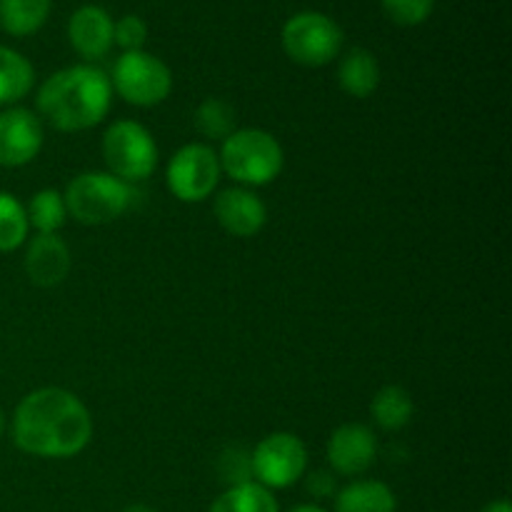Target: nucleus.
<instances>
[{
	"mask_svg": "<svg viewBox=\"0 0 512 512\" xmlns=\"http://www.w3.org/2000/svg\"><path fill=\"white\" fill-rule=\"evenodd\" d=\"M45 130L38 113L28 108L0 110V165L3 168H23L33 163L43 150Z\"/></svg>",
	"mask_w": 512,
	"mask_h": 512,
	"instance_id": "9b49d317",
	"label": "nucleus"
},
{
	"mask_svg": "<svg viewBox=\"0 0 512 512\" xmlns=\"http://www.w3.org/2000/svg\"><path fill=\"white\" fill-rule=\"evenodd\" d=\"M3 433H5V415L3 410H0V438H3Z\"/></svg>",
	"mask_w": 512,
	"mask_h": 512,
	"instance_id": "7c9ffc66",
	"label": "nucleus"
},
{
	"mask_svg": "<svg viewBox=\"0 0 512 512\" xmlns=\"http://www.w3.org/2000/svg\"><path fill=\"white\" fill-rule=\"evenodd\" d=\"M288 512H330V510H325L323 505L303 503V505H295V508H293V510H288Z\"/></svg>",
	"mask_w": 512,
	"mask_h": 512,
	"instance_id": "c85d7f7f",
	"label": "nucleus"
},
{
	"mask_svg": "<svg viewBox=\"0 0 512 512\" xmlns=\"http://www.w3.org/2000/svg\"><path fill=\"white\" fill-rule=\"evenodd\" d=\"M35 85L33 63L18 50L0 45V108H13Z\"/></svg>",
	"mask_w": 512,
	"mask_h": 512,
	"instance_id": "f3484780",
	"label": "nucleus"
},
{
	"mask_svg": "<svg viewBox=\"0 0 512 512\" xmlns=\"http://www.w3.org/2000/svg\"><path fill=\"white\" fill-rule=\"evenodd\" d=\"M13 443L20 453L68 460L83 453L95 433L88 405L65 388H38L13 413Z\"/></svg>",
	"mask_w": 512,
	"mask_h": 512,
	"instance_id": "f257e3e1",
	"label": "nucleus"
},
{
	"mask_svg": "<svg viewBox=\"0 0 512 512\" xmlns=\"http://www.w3.org/2000/svg\"><path fill=\"white\" fill-rule=\"evenodd\" d=\"M120 512H158V510L150 508V505H145V503H133V505H128V508H123Z\"/></svg>",
	"mask_w": 512,
	"mask_h": 512,
	"instance_id": "c756f323",
	"label": "nucleus"
},
{
	"mask_svg": "<svg viewBox=\"0 0 512 512\" xmlns=\"http://www.w3.org/2000/svg\"><path fill=\"white\" fill-rule=\"evenodd\" d=\"M30 238L25 205L13 193H0V253L23 248Z\"/></svg>",
	"mask_w": 512,
	"mask_h": 512,
	"instance_id": "5701e85b",
	"label": "nucleus"
},
{
	"mask_svg": "<svg viewBox=\"0 0 512 512\" xmlns=\"http://www.w3.org/2000/svg\"><path fill=\"white\" fill-rule=\"evenodd\" d=\"M480 512H512V505L508 503V500H493V503L485 505Z\"/></svg>",
	"mask_w": 512,
	"mask_h": 512,
	"instance_id": "cd10ccee",
	"label": "nucleus"
},
{
	"mask_svg": "<svg viewBox=\"0 0 512 512\" xmlns=\"http://www.w3.org/2000/svg\"><path fill=\"white\" fill-rule=\"evenodd\" d=\"M25 215H28V223L35 233H60V228H63L65 220H68V208H65L63 193L55 188L38 190V193L30 198V203L25 205Z\"/></svg>",
	"mask_w": 512,
	"mask_h": 512,
	"instance_id": "4be33fe9",
	"label": "nucleus"
},
{
	"mask_svg": "<svg viewBox=\"0 0 512 512\" xmlns=\"http://www.w3.org/2000/svg\"><path fill=\"white\" fill-rule=\"evenodd\" d=\"M195 130L205 138V143H223L225 138L238 130V113L223 98H205L193 113Z\"/></svg>",
	"mask_w": 512,
	"mask_h": 512,
	"instance_id": "aec40b11",
	"label": "nucleus"
},
{
	"mask_svg": "<svg viewBox=\"0 0 512 512\" xmlns=\"http://www.w3.org/2000/svg\"><path fill=\"white\" fill-rule=\"evenodd\" d=\"M335 512H398V498L383 480H353L335 493Z\"/></svg>",
	"mask_w": 512,
	"mask_h": 512,
	"instance_id": "dca6fc26",
	"label": "nucleus"
},
{
	"mask_svg": "<svg viewBox=\"0 0 512 512\" xmlns=\"http://www.w3.org/2000/svg\"><path fill=\"white\" fill-rule=\"evenodd\" d=\"M415 415L413 395L403 385H385L375 393L370 403V418L385 433H398L405 425H410Z\"/></svg>",
	"mask_w": 512,
	"mask_h": 512,
	"instance_id": "a211bd4d",
	"label": "nucleus"
},
{
	"mask_svg": "<svg viewBox=\"0 0 512 512\" xmlns=\"http://www.w3.org/2000/svg\"><path fill=\"white\" fill-rule=\"evenodd\" d=\"M208 512H280V505L275 500L273 490L263 488L253 480V483L225 488L213 500Z\"/></svg>",
	"mask_w": 512,
	"mask_h": 512,
	"instance_id": "412c9836",
	"label": "nucleus"
},
{
	"mask_svg": "<svg viewBox=\"0 0 512 512\" xmlns=\"http://www.w3.org/2000/svg\"><path fill=\"white\" fill-rule=\"evenodd\" d=\"M53 0H0V28L13 38L38 33L48 20Z\"/></svg>",
	"mask_w": 512,
	"mask_h": 512,
	"instance_id": "6ab92c4d",
	"label": "nucleus"
},
{
	"mask_svg": "<svg viewBox=\"0 0 512 512\" xmlns=\"http://www.w3.org/2000/svg\"><path fill=\"white\" fill-rule=\"evenodd\" d=\"M108 78L113 93H118L125 103L135 108H155L165 103L173 90V73L168 65L158 55L145 53V50L120 55Z\"/></svg>",
	"mask_w": 512,
	"mask_h": 512,
	"instance_id": "0eeeda50",
	"label": "nucleus"
},
{
	"mask_svg": "<svg viewBox=\"0 0 512 512\" xmlns=\"http://www.w3.org/2000/svg\"><path fill=\"white\" fill-rule=\"evenodd\" d=\"M113 43L123 48V53L143 50L148 43V23L140 15H123L113 23Z\"/></svg>",
	"mask_w": 512,
	"mask_h": 512,
	"instance_id": "a878e982",
	"label": "nucleus"
},
{
	"mask_svg": "<svg viewBox=\"0 0 512 512\" xmlns=\"http://www.w3.org/2000/svg\"><path fill=\"white\" fill-rule=\"evenodd\" d=\"M103 160L108 165V173L125 183H143L158 168V143L153 133L138 120H115L105 128Z\"/></svg>",
	"mask_w": 512,
	"mask_h": 512,
	"instance_id": "39448f33",
	"label": "nucleus"
},
{
	"mask_svg": "<svg viewBox=\"0 0 512 512\" xmlns=\"http://www.w3.org/2000/svg\"><path fill=\"white\" fill-rule=\"evenodd\" d=\"M303 478L305 490H308V495H313L315 500L335 498V493H338V480H335L333 470H310Z\"/></svg>",
	"mask_w": 512,
	"mask_h": 512,
	"instance_id": "bb28decb",
	"label": "nucleus"
},
{
	"mask_svg": "<svg viewBox=\"0 0 512 512\" xmlns=\"http://www.w3.org/2000/svg\"><path fill=\"white\" fill-rule=\"evenodd\" d=\"M385 15L403 28L423 25L433 15L435 0H380Z\"/></svg>",
	"mask_w": 512,
	"mask_h": 512,
	"instance_id": "393cba45",
	"label": "nucleus"
},
{
	"mask_svg": "<svg viewBox=\"0 0 512 512\" xmlns=\"http://www.w3.org/2000/svg\"><path fill=\"white\" fill-rule=\"evenodd\" d=\"M113 23L110 13L100 5H80L68 20V40L83 60H100L113 48Z\"/></svg>",
	"mask_w": 512,
	"mask_h": 512,
	"instance_id": "4468645a",
	"label": "nucleus"
},
{
	"mask_svg": "<svg viewBox=\"0 0 512 512\" xmlns=\"http://www.w3.org/2000/svg\"><path fill=\"white\" fill-rule=\"evenodd\" d=\"M220 168L243 188L270 185L285 168L280 140L263 128H238L220 143Z\"/></svg>",
	"mask_w": 512,
	"mask_h": 512,
	"instance_id": "7ed1b4c3",
	"label": "nucleus"
},
{
	"mask_svg": "<svg viewBox=\"0 0 512 512\" xmlns=\"http://www.w3.org/2000/svg\"><path fill=\"white\" fill-rule=\"evenodd\" d=\"M280 43L293 63L303 68H323L343 50V30L330 15L303 10L285 20Z\"/></svg>",
	"mask_w": 512,
	"mask_h": 512,
	"instance_id": "423d86ee",
	"label": "nucleus"
},
{
	"mask_svg": "<svg viewBox=\"0 0 512 512\" xmlns=\"http://www.w3.org/2000/svg\"><path fill=\"white\" fill-rule=\"evenodd\" d=\"M223 168L218 150L208 143H188L173 153L165 168V185L180 203H203L218 190Z\"/></svg>",
	"mask_w": 512,
	"mask_h": 512,
	"instance_id": "6e6552de",
	"label": "nucleus"
},
{
	"mask_svg": "<svg viewBox=\"0 0 512 512\" xmlns=\"http://www.w3.org/2000/svg\"><path fill=\"white\" fill-rule=\"evenodd\" d=\"M113 105L110 78L95 65H70L50 75L35 95V113L60 133H83L103 123Z\"/></svg>",
	"mask_w": 512,
	"mask_h": 512,
	"instance_id": "f03ea898",
	"label": "nucleus"
},
{
	"mask_svg": "<svg viewBox=\"0 0 512 512\" xmlns=\"http://www.w3.org/2000/svg\"><path fill=\"white\" fill-rule=\"evenodd\" d=\"M23 268L33 285H38V288H55V285H60L70 275L73 255H70L68 243L58 233H35L25 243Z\"/></svg>",
	"mask_w": 512,
	"mask_h": 512,
	"instance_id": "ddd939ff",
	"label": "nucleus"
},
{
	"mask_svg": "<svg viewBox=\"0 0 512 512\" xmlns=\"http://www.w3.org/2000/svg\"><path fill=\"white\" fill-rule=\"evenodd\" d=\"M63 198L68 218L98 228L128 213L135 200V188L108 170H85L70 180L68 188L63 190Z\"/></svg>",
	"mask_w": 512,
	"mask_h": 512,
	"instance_id": "20e7f679",
	"label": "nucleus"
},
{
	"mask_svg": "<svg viewBox=\"0 0 512 512\" xmlns=\"http://www.w3.org/2000/svg\"><path fill=\"white\" fill-rule=\"evenodd\" d=\"M330 470L343 478H360L378 460V438L365 423H345L330 433L325 445Z\"/></svg>",
	"mask_w": 512,
	"mask_h": 512,
	"instance_id": "9d476101",
	"label": "nucleus"
},
{
	"mask_svg": "<svg viewBox=\"0 0 512 512\" xmlns=\"http://www.w3.org/2000/svg\"><path fill=\"white\" fill-rule=\"evenodd\" d=\"M215 220L233 238H253L268 223V208L253 188L233 185L215 195Z\"/></svg>",
	"mask_w": 512,
	"mask_h": 512,
	"instance_id": "f8f14e48",
	"label": "nucleus"
},
{
	"mask_svg": "<svg viewBox=\"0 0 512 512\" xmlns=\"http://www.w3.org/2000/svg\"><path fill=\"white\" fill-rule=\"evenodd\" d=\"M380 75L383 73H380L378 58L365 48L348 50L338 63V83L350 98H370L378 90Z\"/></svg>",
	"mask_w": 512,
	"mask_h": 512,
	"instance_id": "2eb2a0df",
	"label": "nucleus"
},
{
	"mask_svg": "<svg viewBox=\"0 0 512 512\" xmlns=\"http://www.w3.org/2000/svg\"><path fill=\"white\" fill-rule=\"evenodd\" d=\"M253 480L268 490H285L308 473V448L295 433H270L250 450Z\"/></svg>",
	"mask_w": 512,
	"mask_h": 512,
	"instance_id": "1a4fd4ad",
	"label": "nucleus"
},
{
	"mask_svg": "<svg viewBox=\"0 0 512 512\" xmlns=\"http://www.w3.org/2000/svg\"><path fill=\"white\" fill-rule=\"evenodd\" d=\"M218 475L225 488L253 483V455H250V450H245L243 445H228L218 455Z\"/></svg>",
	"mask_w": 512,
	"mask_h": 512,
	"instance_id": "b1692460",
	"label": "nucleus"
}]
</instances>
